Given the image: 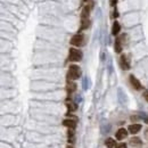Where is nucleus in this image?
I'll list each match as a JSON object with an SVG mask.
<instances>
[{
  "instance_id": "5",
  "label": "nucleus",
  "mask_w": 148,
  "mask_h": 148,
  "mask_svg": "<svg viewBox=\"0 0 148 148\" xmlns=\"http://www.w3.org/2000/svg\"><path fill=\"white\" fill-rule=\"evenodd\" d=\"M130 83H131V86L136 89V90H140L141 89V83L139 82V80L136 77V76H133V75H130Z\"/></svg>"
},
{
  "instance_id": "12",
  "label": "nucleus",
  "mask_w": 148,
  "mask_h": 148,
  "mask_svg": "<svg viewBox=\"0 0 148 148\" xmlns=\"http://www.w3.org/2000/svg\"><path fill=\"white\" fill-rule=\"evenodd\" d=\"M130 144L132 145V146H137V147H139L141 144H140V139L139 138H132L131 140H130Z\"/></svg>"
},
{
  "instance_id": "4",
  "label": "nucleus",
  "mask_w": 148,
  "mask_h": 148,
  "mask_svg": "<svg viewBox=\"0 0 148 148\" xmlns=\"http://www.w3.org/2000/svg\"><path fill=\"white\" fill-rule=\"evenodd\" d=\"M83 42H84V37H83L82 34H75V36H73L72 39H71V45L76 46V47L82 46Z\"/></svg>"
},
{
  "instance_id": "15",
  "label": "nucleus",
  "mask_w": 148,
  "mask_h": 148,
  "mask_svg": "<svg viewBox=\"0 0 148 148\" xmlns=\"http://www.w3.org/2000/svg\"><path fill=\"white\" fill-rule=\"evenodd\" d=\"M75 88H76V84L75 83H69L67 84V91L69 92H73L74 90H75Z\"/></svg>"
},
{
  "instance_id": "9",
  "label": "nucleus",
  "mask_w": 148,
  "mask_h": 148,
  "mask_svg": "<svg viewBox=\"0 0 148 148\" xmlns=\"http://www.w3.org/2000/svg\"><path fill=\"white\" fill-rule=\"evenodd\" d=\"M63 124H64L65 127L70 128L71 130H73L74 128L76 127V123H75V121H73V120H65V121L63 122Z\"/></svg>"
},
{
  "instance_id": "7",
  "label": "nucleus",
  "mask_w": 148,
  "mask_h": 148,
  "mask_svg": "<svg viewBox=\"0 0 148 148\" xmlns=\"http://www.w3.org/2000/svg\"><path fill=\"white\" fill-rule=\"evenodd\" d=\"M127 136H128V131L125 129H119L117 130V132H116V139L117 140H123L124 138H127Z\"/></svg>"
},
{
  "instance_id": "16",
  "label": "nucleus",
  "mask_w": 148,
  "mask_h": 148,
  "mask_svg": "<svg viewBox=\"0 0 148 148\" xmlns=\"http://www.w3.org/2000/svg\"><path fill=\"white\" fill-rule=\"evenodd\" d=\"M115 148H127V145L125 144H119Z\"/></svg>"
},
{
  "instance_id": "13",
  "label": "nucleus",
  "mask_w": 148,
  "mask_h": 148,
  "mask_svg": "<svg viewBox=\"0 0 148 148\" xmlns=\"http://www.w3.org/2000/svg\"><path fill=\"white\" fill-rule=\"evenodd\" d=\"M105 145L107 146V148H113L114 146H115V140H114V139H112V138H108V139L106 140Z\"/></svg>"
},
{
  "instance_id": "14",
  "label": "nucleus",
  "mask_w": 148,
  "mask_h": 148,
  "mask_svg": "<svg viewBox=\"0 0 148 148\" xmlns=\"http://www.w3.org/2000/svg\"><path fill=\"white\" fill-rule=\"evenodd\" d=\"M67 108L70 110V111H75L76 110V104L73 103V101H67Z\"/></svg>"
},
{
  "instance_id": "6",
  "label": "nucleus",
  "mask_w": 148,
  "mask_h": 148,
  "mask_svg": "<svg viewBox=\"0 0 148 148\" xmlns=\"http://www.w3.org/2000/svg\"><path fill=\"white\" fill-rule=\"evenodd\" d=\"M120 65L123 70H129L130 69V62L128 60V57L125 55H122L120 57Z\"/></svg>"
},
{
  "instance_id": "20",
  "label": "nucleus",
  "mask_w": 148,
  "mask_h": 148,
  "mask_svg": "<svg viewBox=\"0 0 148 148\" xmlns=\"http://www.w3.org/2000/svg\"><path fill=\"white\" fill-rule=\"evenodd\" d=\"M145 137H146V139L148 140V130L146 131V133H145Z\"/></svg>"
},
{
  "instance_id": "3",
  "label": "nucleus",
  "mask_w": 148,
  "mask_h": 148,
  "mask_svg": "<svg viewBox=\"0 0 148 148\" xmlns=\"http://www.w3.org/2000/svg\"><path fill=\"white\" fill-rule=\"evenodd\" d=\"M69 59L72 60V62H79V60L82 59V53L79 49L71 48L70 49V53H69Z\"/></svg>"
},
{
  "instance_id": "2",
  "label": "nucleus",
  "mask_w": 148,
  "mask_h": 148,
  "mask_svg": "<svg viewBox=\"0 0 148 148\" xmlns=\"http://www.w3.org/2000/svg\"><path fill=\"white\" fill-rule=\"evenodd\" d=\"M80 76V69L76 65H71L67 72V79L69 80H75Z\"/></svg>"
},
{
  "instance_id": "11",
  "label": "nucleus",
  "mask_w": 148,
  "mask_h": 148,
  "mask_svg": "<svg viewBox=\"0 0 148 148\" xmlns=\"http://www.w3.org/2000/svg\"><path fill=\"white\" fill-rule=\"evenodd\" d=\"M120 24H119V22H115L114 24H113V29H112V33L114 34V36H116V34H119V32H120Z\"/></svg>"
},
{
  "instance_id": "18",
  "label": "nucleus",
  "mask_w": 148,
  "mask_h": 148,
  "mask_svg": "<svg viewBox=\"0 0 148 148\" xmlns=\"http://www.w3.org/2000/svg\"><path fill=\"white\" fill-rule=\"evenodd\" d=\"M115 3H116V0H111V5H112V6H114Z\"/></svg>"
},
{
  "instance_id": "8",
  "label": "nucleus",
  "mask_w": 148,
  "mask_h": 148,
  "mask_svg": "<svg viewBox=\"0 0 148 148\" xmlns=\"http://www.w3.org/2000/svg\"><path fill=\"white\" fill-rule=\"evenodd\" d=\"M140 129H141V125L140 124H131L129 128H128V130H129L130 133H138L139 131H140Z\"/></svg>"
},
{
  "instance_id": "17",
  "label": "nucleus",
  "mask_w": 148,
  "mask_h": 148,
  "mask_svg": "<svg viewBox=\"0 0 148 148\" xmlns=\"http://www.w3.org/2000/svg\"><path fill=\"white\" fill-rule=\"evenodd\" d=\"M144 97H145V99L148 101V91H145V92H144Z\"/></svg>"
},
{
  "instance_id": "1",
  "label": "nucleus",
  "mask_w": 148,
  "mask_h": 148,
  "mask_svg": "<svg viewBox=\"0 0 148 148\" xmlns=\"http://www.w3.org/2000/svg\"><path fill=\"white\" fill-rule=\"evenodd\" d=\"M89 12H90V8L87 6L84 7V9L82 10V14H81V29H87L89 26Z\"/></svg>"
},
{
  "instance_id": "21",
  "label": "nucleus",
  "mask_w": 148,
  "mask_h": 148,
  "mask_svg": "<svg viewBox=\"0 0 148 148\" xmlns=\"http://www.w3.org/2000/svg\"><path fill=\"white\" fill-rule=\"evenodd\" d=\"M66 148H73V147H71V146H67Z\"/></svg>"
},
{
  "instance_id": "19",
  "label": "nucleus",
  "mask_w": 148,
  "mask_h": 148,
  "mask_svg": "<svg viewBox=\"0 0 148 148\" xmlns=\"http://www.w3.org/2000/svg\"><path fill=\"white\" fill-rule=\"evenodd\" d=\"M144 121H145V123H147V124H148V116H147V117H145V119H144Z\"/></svg>"
},
{
  "instance_id": "10",
  "label": "nucleus",
  "mask_w": 148,
  "mask_h": 148,
  "mask_svg": "<svg viewBox=\"0 0 148 148\" xmlns=\"http://www.w3.org/2000/svg\"><path fill=\"white\" fill-rule=\"evenodd\" d=\"M115 51L121 53L122 51V43H121V38H117L115 41Z\"/></svg>"
}]
</instances>
